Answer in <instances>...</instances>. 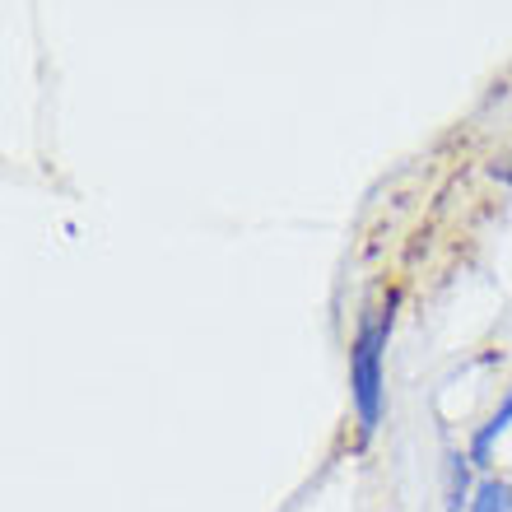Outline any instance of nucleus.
<instances>
[{
	"instance_id": "nucleus-2",
	"label": "nucleus",
	"mask_w": 512,
	"mask_h": 512,
	"mask_svg": "<svg viewBox=\"0 0 512 512\" xmlns=\"http://www.w3.org/2000/svg\"><path fill=\"white\" fill-rule=\"evenodd\" d=\"M508 424H512V391H508V401H503L499 410L489 415V424H485V429L475 433V447H471L475 466H485V461H489V447H494V438H499V433L508 429Z\"/></svg>"
},
{
	"instance_id": "nucleus-3",
	"label": "nucleus",
	"mask_w": 512,
	"mask_h": 512,
	"mask_svg": "<svg viewBox=\"0 0 512 512\" xmlns=\"http://www.w3.org/2000/svg\"><path fill=\"white\" fill-rule=\"evenodd\" d=\"M471 512H512V485H503V480H485L480 485V494H475Z\"/></svg>"
},
{
	"instance_id": "nucleus-1",
	"label": "nucleus",
	"mask_w": 512,
	"mask_h": 512,
	"mask_svg": "<svg viewBox=\"0 0 512 512\" xmlns=\"http://www.w3.org/2000/svg\"><path fill=\"white\" fill-rule=\"evenodd\" d=\"M387 326H391V312L368 317L350 350V387H354L359 419H364V433H373L382 419V345H387Z\"/></svg>"
},
{
	"instance_id": "nucleus-4",
	"label": "nucleus",
	"mask_w": 512,
	"mask_h": 512,
	"mask_svg": "<svg viewBox=\"0 0 512 512\" xmlns=\"http://www.w3.org/2000/svg\"><path fill=\"white\" fill-rule=\"evenodd\" d=\"M512 163V159H508ZM494 177H503V182H512V168H508V173H494Z\"/></svg>"
}]
</instances>
